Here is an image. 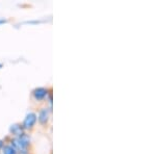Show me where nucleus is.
Instances as JSON below:
<instances>
[{
	"mask_svg": "<svg viewBox=\"0 0 156 154\" xmlns=\"http://www.w3.org/2000/svg\"><path fill=\"white\" fill-rule=\"evenodd\" d=\"M30 145V138L26 133H23L20 136L12 138L11 141V146H12L16 151H19L20 154H27L28 153V147Z\"/></svg>",
	"mask_w": 156,
	"mask_h": 154,
	"instance_id": "nucleus-1",
	"label": "nucleus"
},
{
	"mask_svg": "<svg viewBox=\"0 0 156 154\" xmlns=\"http://www.w3.org/2000/svg\"><path fill=\"white\" fill-rule=\"evenodd\" d=\"M37 121V115L34 112H30L25 116L22 125H23L24 129H32L34 127V125H36Z\"/></svg>",
	"mask_w": 156,
	"mask_h": 154,
	"instance_id": "nucleus-2",
	"label": "nucleus"
},
{
	"mask_svg": "<svg viewBox=\"0 0 156 154\" xmlns=\"http://www.w3.org/2000/svg\"><path fill=\"white\" fill-rule=\"evenodd\" d=\"M49 93L50 92L47 88L40 87V88H36V89L32 91V96H34V98L37 101H41V100H44L45 98L48 96Z\"/></svg>",
	"mask_w": 156,
	"mask_h": 154,
	"instance_id": "nucleus-3",
	"label": "nucleus"
},
{
	"mask_svg": "<svg viewBox=\"0 0 156 154\" xmlns=\"http://www.w3.org/2000/svg\"><path fill=\"white\" fill-rule=\"evenodd\" d=\"M49 116H50V110L47 107H43L40 109L39 115H37V120H39L40 124L46 125L49 121Z\"/></svg>",
	"mask_w": 156,
	"mask_h": 154,
	"instance_id": "nucleus-4",
	"label": "nucleus"
},
{
	"mask_svg": "<svg viewBox=\"0 0 156 154\" xmlns=\"http://www.w3.org/2000/svg\"><path fill=\"white\" fill-rule=\"evenodd\" d=\"M24 130L25 129L21 123H15V124L11 125V127H9V132H11V134L15 135L16 138L25 133Z\"/></svg>",
	"mask_w": 156,
	"mask_h": 154,
	"instance_id": "nucleus-5",
	"label": "nucleus"
},
{
	"mask_svg": "<svg viewBox=\"0 0 156 154\" xmlns=\"http://www.w3.org/2000/svg\"><path fill=\"white\" fill-rule=\"evenodd\" d=\"M2 153L3 154H18L16 149L11 145H4L3 148H2Z\"/></svg>",
	"mask_w": 156,
	"mask_h": 154,
	"instance_id": "nucleus-6",
	"label": "nucleus"
},
{
	"mask_svg": "<svg viewBox=\"0 0 156 154\" xmlns=\"http://www.w3.org/2000/svg\"><path fill=\"white\" fill-rule=\"evenodd\" d=\"M5 145V144H4V141L3 140H0V149H2L3 148V146Z\"/></svg>",
	"mask_w": 156,
	"mask_h": 154,
	"instance_id": "nucleus-7",
	"label": "nucleus"
},
{
	"mask_svg": "<svg viewBox=\"0 0 156 154\" xmlns=\"http://www.w3.org/2000/svg\"><path fill=\"white\" fill-rule=\"evenodd\" d=\"M3 23H6V20L5 19H0V24H3Z\"/></svg>",
	"mask_w": 156,
	"mask_h": 154,
	"instance_id": "nucleus-8",
	"label": "nucleus"
},
{
	"mask_svg": "<svg viewBox=\"0 0 156 154\" xmlns=\"http://www.w3.org/2000/svg\"><path fill=\"white\" fill-rule=\"evenodd\" d=\"M2 67H3V65H2L1 63H0V68H2Z\"/></svg>",
	"mask_w": 156,
	"mask_h": 154,
	"instance_id": "nucleus-9",
	"label": "nucleus"
}]
</instances>
